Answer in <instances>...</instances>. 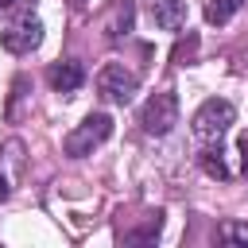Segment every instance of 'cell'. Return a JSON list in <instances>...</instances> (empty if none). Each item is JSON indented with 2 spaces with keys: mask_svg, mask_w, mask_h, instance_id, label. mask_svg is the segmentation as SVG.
Wrapping results in <instances>:
<instances>
[{
  "mask_svg": "<svg viewBox=\"0 0 248 248\" xmlns=\"http://www.w3.org/2000/svg\"><path fill=\"white\" fill-rule=\"evenodd\" d=\"M112 136V116L108 112H89L70 136H66V155L70 159H85V155H93V147H101L105 140Z\"/></svg>",
  "mask_w": 248,
  "mask_h": 248,
  "instance_id": "obj_1",
  "label": "cell"
},
{
  "mask_svg": "<svg viewBox=\"0 0 248 248\" xmlns=\"http://www.w3.org/2000/svg\"><path fill=\"white\" fill-rule=\"evenodd\" d=\"M194 136L198 140H205V143H213V140H221L232 124H236V108L225 101V97H209L198 112H194Z\"/></svg>",
  "mask_w": 248,
  "mask_h": 248,
  "instance_id": "obj_2",
  "label": "cell"
},
{
  "mask_svg": "<svg viewBox=\"0 0 248 248\" xmlns=\"http://www.w3.org/2000/svg\"><path fill=\"white\" fill-rule=\"evenodd\" d=\"M136 89H140V78H136L124 62H108V66H101V74H97V93H101L105 101H112V105H128V101L136 97Z\"/></svg>",
  "mask_w": 248,
  "mask_h": 248,
  "instance_id": "obj_3",
  "label": "cell"
},
{
  "mask_svg": "<svg viewBox=\"0 0 248 248\" xmlns=\"http://www.w3.org/2000/svg\"><path fill=\"white\" fill-rule=\"evenodd\" d=\"M140 124L147 136H167L178 124V97L174 93H155L147 97V105L140 108Z\"/></svg>",
  "mask_w": 248,
  "mask_h": 248,
  "instance_id": "obj_4",
  "label": "cell"
},
{
  "mask_svg": "<svg viewBox=\"0 0 248 248\" xmlns=\"http://www.w3.org/2000/svg\"><path fill=\"white\" fill-rule=\"evenodd\" d=\"M0 43H4V50H8V54H31V50L43 43V23H39V19H31V16H23V19H16V23H8V27H4Z\"/></svg>",
  "mask_w": 248,
  "mask_h": 248,
  "instance_id": "obj_5",
  "label": "cell"
},
{
  "mask_svg": "<svg viewBox=\"0 0 248 248\" xmlns=\"http://www.w3.org/2000/svg\"><path fill=\"white\" fill-rule=\"evenodd\" d=\"M147 12H151V23H155V27L178 31V27H186L190 0H147Z\"/></svg>",
  "mask_w": 248,
  "mask_h": 248,
  "instance_id": "obj_6",
  "label": "cell"
},
{
  "mask_svg": "<svg viewBox=\"0 0 248 248\" xmlns=\"http://www.w3.org/2000/svg\"><path fill=\"white\" fill-rule=\"evenodd\" d=\"M46 78H50V89H54V93L70 97V93H78V89H81L85 70H81V62H74V58H70V62H54Z\"/></svg>",
  "mask_w": 248,
  "mask_h": 248,
  "instance_id": "obj_7",
  "label": "cell"
},
{
  "mask_svg": "<svg viewBox=\"0 0 248 248\" xmlns=\"http://www.w3.org/2000/svg\"><path fill=\"white\" fill-rule=\"evenodd\" d=\"M132 19H136L132 0H116V4H112V16H108V23H105V35H108V39L128 35V31H132Z\"/></svg>",
  "mask_w": 248,
  "mask_h": 248,
  "instance_id": "obj_8",
  "label": "cell"
},
{
  "mask_svg": "<svg viewBox=\"0 0 248 248\" xmlns=\"http://www.w3.org/2000/svg\"><path fill=\"white\" fill-rule=\"evenodd\" d=\"M244 4H248V0H209V4H205V19H209L213 27H221V23H229Z\"/></svg>",
  "mask_w": 248,
  "mask_h": 248,
  "instance_id": "obj_9",
  "label": "cell"
},
{
  "mask_svg": "<svg viewBox=\"0 0 248 248\" xmlns=\"http://www.w3.org/2000/svg\"><path fill=\"white\" fill-rule=\"evenodd\" d=\"M202 170H205L209 178H221V182H225V178L232 174V170L225 167V159H221V151H217V147H209V151H202Z\"/></svg>",
  "mask_w": 248,
  "mask_h": 248,
  "instance_id": "obj_10",
  "label": "cell"
},
{
  "mask_svg": "<svg viewBox=\"0 0 248 248\" xmlns=\"http://www.w3.org/2000/svg\"><path fill=\"white\" fill-rule=\"evenodd\" d=\"M217 240H221V244H244V248H248V225H244V221H225V225L217 229Z\"/></svg>",
  "mask_w": 248,
  "mask_h": 248,
  "instance_id": "obj_11",
  "label": "cell"
},
{
  "mask_svg": "<svg viewBox=\"0 0 248 248\" xmlns=\"http://www.w3.org/2000/svg\"><path fill=\"white\" fill-rule=\"evenodd\" d=\"M159 225H163V221H159V217H151V221H147L143 229H136V232H128L124 240H128V244H147V240H155V236H159Z\"/></svg>",
  "mask_w": 248,
  "mask_h": 248,
  "instance_id": "obj_12",
  "label": "cell"
},
{
  "mask_svg": "<svg viewBox=\"0 0 248 248\" xmlns=\"http://www.w3.org/2000/svg\"><path fill=\"white\" fill-rule=\"evenodd\" d=\"M8 194H12V178H8V174H4V170H0V202H4V198H8Z\"/></svg>",
  "mask_w": 248,
  "mask_h": 248,
  "instance_id": "obj_13",
  "label": "cell"
},
{
  "mask_svg": "<svg viewBox=\"0 0 248 248\" xmlns=\"http://www.w3.org/2000/svg\"><path fill=\"white\" fill-rule=\"evenodd\" d=\"M16 4H23V0H0V8H16Z\"/></svg>",
  "mask_w": 248,
  "mask_h": 248,
  "instance_id": "obj_14",
  "label": "cell"
}]
</instances>
